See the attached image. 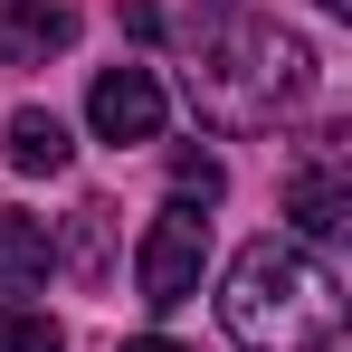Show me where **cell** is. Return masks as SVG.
<instances>
[{"mask_svg": "<svg viewBox=\"0 0 352 352\" xmlns=\"http://www.w3.org/2000/svg\"><path fill=\"white\" fill-rule=\"evenodd\" d=\"M219 324H229V343H248V352H333V333H343V286H333V267H324L314 248L257 238V248H238L229 286H219Z\"/></svg>", "mask_w": 352, "mask_h": 352, "instance_id": "cell-1", "label": "cell"}, {"mask_svg": "<svg viewBox=\"0 0 352 352\" xmlns=\"http://www.w3.org/2000/svg\"><path fill=\"white\" fill-rule=\"evenodd\" d=\"M305 96H314V48H305L295 29L248 19V10H229V19H210V29H200L190 105L219 124V133H257V124L295 115Z\"/></svg>", "mask_w": 352, "mask_h": 352, "instance_id": "cell-2", "label": "cell"}, {"mask_svg": "<svg viewBox=\"0 0 352 352\" xmlns=\"http://www.w3.org/2000/svg\"><path fill=\"white\" fill-rule=\"evenodd\" d=\"M200 267H210V219L172 200V210L143 229V248H133V286H143V305H153V314H172V305H190V295H200Z\"/></svg>", "mask_w": 352, "mask_h": 352, "instance_id": "cell-3", "label": "cell"}, {"mask_svg": "<svg viewBox=\"0 0 352 352\" xmlns=\"http://www.w3.org/2000/svg\"><path fill=\"white\" fill-rule=\"evenodd\" d=\"M286 219H295L305 238H343V229H352V133H343V124L314 133L305 162L286 172Z\"/></svg>", "mask_w": 352, "mask_h": 352, "instance_id": "cell-4", "label": "cell"}, {"mask_svg": "<svg viewBox=\"0 0 352 352\" xmlns=\"http://www.w3.org/2000/svg\"><path fill=\"white\" fill-rule=\"evenodd\" d=\"M86 124H96V143H153L162 133V76L153 67H105L86 86Z\"/></svg>", "mask_w": 352, "mask_h": 352, "instance_id": "cell-5", "label": "cell"}, {"mask_svg": "<svg viewBox=\"0 0 352 352\" xmlns=\"http://www.w3.org/2000/svg\"><path fill=\"white\" fill-rule=\"evenodd\" d=\"M67 38H76L67 0H0V67H48Z\"/></svg>", "mask_w": 352, "mask_h": 352, "instance_id": "cell-6", "label": "cell"}, {"mask_svg": "<svg viewBox=\"0 0 352 352\" xmlns=\"http://www.w3.org/2000/svg\"><path fill=\"white\" fill-rule=\"evenodd\" d=\"M58 276V238L48 219H29V210H0V295H29Z\"/></svg>", "mask_w": 352, "mask_h": 352, "instance_id": "cell-7", "label": "cell"}, {"mask_svg": "<svg viewBox=\"0 0 352 352\" xmlns=\"http://www.w3.org/2000/svg\"><path fill=\"white\" fill-rule=\"evenodd\" d=\"M67 153H76V143H67V124L48 115V105H19V115H10V162H19V172H67Z\"/></svg>", "mask_w": 352, "mask_h": 352, "instance_id": "cell-8", "label": "cell"}, {"mask_svg": "<svg viewBox=\"0 0 352 352\" xmlns=\"http://www.w3.org/2000/svg\"><path fill=\"white\" fill-rule=\"evenodd\" d=\"M219 190H229L219 153H172V200H181V210H210Z\"/></svg>", "mask_w": 352, "mask_h": 352, "instance_id": "cell-9", "label": "cell"}, {"mask_svg": "<svg viewBox=\"0 0 352 352\" xmlns=\"http://www.w3.org/2000/svg\"><path fill=\"white\" fill-rule=\"evenodd\" d=\"M0 352H67V333L38 305H0Z\"/></svg>", "mask_w": 352, "mask_h": 352, "instance_id": "cell-10", "label": "cell"}, {"mask_svg": "<svg viewBox=\"0 0 352 352\" xmlns=\"http://www.w3.org/2000/svg\"><path fill=\"white\" fill-rule=\"evenodd\" d=\"M124 352H190V343H172V333H133Z\"/></svg>", "mask_w": 352, "mask_h": 352, "instance_id": "cell-11", "label": "cell"}, {"mask_svg": "<svg viewBox=\"0 0 352 352\" xmlns=\"http://www.w3.org/2000/svg\"><path fill=\"white\" fill-rule=\"evenodd\" d=\"M314 10H352V0H314Z\"/></svg>", "mask_w": 352, "mask_h": 352, "instance_id": "cell-12", "label": "cell"}]
</instances>
